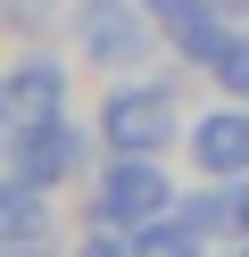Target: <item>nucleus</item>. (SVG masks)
Here are the masks:
<instances>
[{
    "instance_id": "nucleus-1",
    "label": "nucleus",
    "mask_w": 249,
    "mask_h": 257,
    "mask_svg": "<svg viewBox=\"0 0 249 257\" xmlns=\"http://www.w3.org/2000/svg\"><path fill=\"white\" fill-rule=\"evenodd\" d=\"M158 9H133V0H92V9H83L75 17V50L83 58H100V67H141L149 50H158Z\"/></svg>"
},
{
    "instance_id": "nucleus-2",
    "label": "nucleus",
    "mask_w": 249,
    "mask_h": 257,
    "mask_svg": "<svg viewBox=\"0 0 249 257\" xmlns=\"http://www.w3.org/2000/svg\"><path fill=\"white\" fill-rule=\"evenodd\" d=\"M83 166V133L66 116H50V124H9V183H25V191H50L58 174H75Z\"/></svg>"
},
{
    "instance_id": "nucleus-3",
    "label": "nucleus",
    "mask_w": 249,
    "mask_h": 257,
    "mask_svg": "<svg viewBox=\"0 0 249 257\" xmlns=\"http://www.w3.org/2000/svg\"><path fill=\"white\" fill-rule=\"evenodd\" d=\"M166 174H158V158L149 150H116V166L100 174V216H116V224H133L141 232L149 216H166Z\"/></svg>"
},
{
    "instance_id": "nucleus-4",
    "label": "nucleus",
    "mask_w": 249,
    "mask_h": 257,
    "mask_svg": "<svg viewBox=\"0 0 249 257\" xmlns=\"http://www.w3.org/2000/svg\"><path fill=\"white\" fill-rule=\"evenodd\" d=\"M100 124H108L116 150H149V158H158L166 141H175V100H166L158 83H133V91H116V100H108V116H100Z\"/></svg>"
},
{
    "instance_id": "nucleus-5",
    "label": "nucleus",
    "mask_w": 249,
    "mask_h": 257,
    "mask_svg": "<svg viewBox=\"0 0 249 257\" xmlns=\"http://www.w3.org/2000/svg\"><path fill=\"white\" fill-rule=\"evenodd\" d=\"M0 116H9V124H50V116H66V67H58V58H25V67L0 83Z\"/></svg>"
},
{
    "instance_id": "nucleus-6",
    "label": "nucleus",
    "mask_w": 249,
    "mask_h": 257,
    "mask_svg": "<svg viewBox=\"0 0 249 257\" xmlns=\"http://www.w3.org/2000/svg\"><path fill=\"white\" fill-rule=\"evenodd\" d=\"M191 158H199V174H249V100L199 116L191 124Z\"/></svg>"
},
{
    "instance_id": "nucleus-7",
    "label": "nucleus",
    "mask_w": 249,
    "mask_h": 257,
    "mask_svg": "<svg viewBox=\"0 0 249 257\" xmlns=\"http://www.w3.org/2000/svg\"><path fill=\"white\" fill-rule=\"evenodd\" d=\"M0 240H9V249H33V240H42V191L9 183V199H0Z\"/></svg>"
},
{
    "instance_id": "nucleus-8",
    "label": "nucleus",
    "mask_w": 249,
    "mask_h": 257,
    "mask_svg": "<svg viewBox=\"0 0 249 257\" xmlns=\"http://www.w3.org/2000/svg\"><path fill=\"white\" fill-rule=\"evenodd\" d=\"M208 75L232 91V100H249V34H232L224 50H216V67H208Z\"/></svg>"
},
{
    "instance_id": "nucleus-9",
    "label": "nucleus",
    "mask_w": 249,
    "mask_h": 257,
    "mask_svg": "<svg viewBox=\"0 0 249 257\" xmlns=\"http://www.w3.org/2000/svg\"><path fill=\"white\" fill-rule=\"evenodd\" d=\"M224 9H232V17H249V0H224Z\"/></svg>"
},
{
    "instance_id": "nucleus-10",
    "label": "nucleus",
    "mask_w": 249,
    "mask_h": 257,
    "mask_svg": "<svg viewBox=\"0 0 249 257\" xmlns=\"http://www.w3.org/2000/svg\"><path fill=\"white\" fill-rule=\"evenodd\" d=\"M241 207H249V183H241Z\"/></svg>"
}]
</instances>
